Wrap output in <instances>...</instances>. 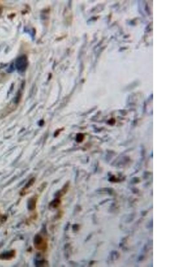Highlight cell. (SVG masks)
Here are the masks:
<instances>
[{
  "label": "cell",
  "mask_w": 178,
  "mask_h": 267,
  "mask_svg": "<svg viewBox=\"0 0 178 267\" xmlns=\"http://www.w3.org/2000/svg\"><path fill=\"white\" fill-rule=\"evenodd\" d=\"M34 246L38 250L43 251L47 248V243L42 236L37 235L34 238Z\"/></svg>",
  "instance_id": "obj_1"
},
{
  "label": "cell",
  "mask_w": 178,
  "mask_h": 267,
  "mask_svg": "<svg viewBox=\"0 0 178 267\" xmlns=\"http://www.w3.org/2000/svg\"><path fill=\"white\" fill-rule=\"evenodd\" d=\"M28 65L27 58L26 56H21L16 61V67L20 72H23L27 69Z\"/></svg>",
  "instance_id": "obj_2"
},
{
  "label": "cell",
  "mask_w": 178,
  "mask_h": 267,
  "mask_svg": "<svg viewBox=\"0 0 178 267\" xmlns=\"http://www.w3.org/2000/svg\"><path fill=\"white\" fill-rule=\"evenodd\" d=\"M36 199L35 198H32L29 201L28 208L30 210H33L35 209L36 207Z\"/></svg>",
  "instance_id": "obj_3"
}]
</instances>
